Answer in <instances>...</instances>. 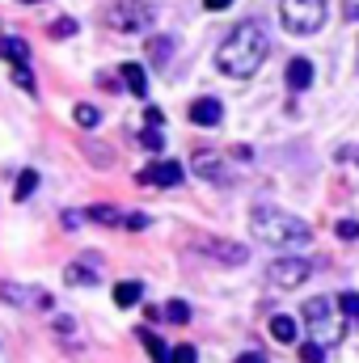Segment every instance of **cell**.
I'll list each match as a JSON object with an SVG mask.
<instances>
[{"label":"cell","mask_w":359,"mask_h":363,"mask_svg":"<svg viewBox=\"0 0 359 363\" xmlns=\"http://www.w3.org/2000/svg\"><path fill=\"white\" fill-rule=\"evenodd\" d=\"M267 55H270L267 26H263L258 17H250V21H237V26L224 34V43L216 47V68H220L224 77H233V81H250V77L263 68Z\"/></svg>","instance_id":"6da1fadb"},{"label":"cell","mask_w":359,"mask_h":363,"mask_svg":"<svg viewBox=\"0 0 359 363\" xmlns=\"http://www.w3.org/2000/svg\"><path fill=\"white\" fill-rule=\"evenodd\" d=\"M250 233H254V241H263L270 250H300V245L313 241V228H309L300 216H292V211H283V207H267V203L254 207Z\"/></svg>","instance_id":"7a4b0ae2"},{"label":"cell","mask_w":359,"mask_h":363,"mask_svg":"<svg viewBox=\"0 0 359 363\" xmlns=\"http://www.w3.org/2000/svg\"><path fill=\"white\" fill-rule=\"evenodd\" d=\"M304 334L309 342H317L321 351H334L343 342V308L326 296H313L304 304Z\"/></svg>","instance_id":"3957f363"},{"label":"cell","mask_w":359,"mask_h":363,"mask_svg":"<svg viewBox=\"0 0 359 363\" xmlns=\"http://www.w3.org/2000/svg\"><path fill=\"white\" fill-rule=\"evenodd\" d=\"M330 17V4L326 0H279V21L287 34H317Z\"/></svg>","instance_id":"277c9868"},{"label":"cell","mask_w":359,"mask_h":363,"mask_svg":"<svg viewBox=\"0 0 359 363\" xmlns=\"http://www.w3.org/2000/svg\"><path fill=\"white\" fill-rule=\"evenodd\" d=\"M157 21V9L144 4V0H118L106 9V26L118 30V34H140V30H153Z\"/></svg>","instance_id":"5b68a950"},{"label":"cell","mask_w":359,"mask_h":363,"mask_svg":"<svg viewBox=\"0 0 359 363\" xmlns=\"http://www.w3.org/2000/svg\"><path fill=\"white\" fill-rule=\"evenodd\" d=\"M270 283L275 287H283V291H292V287H300L309 274H313V267L304 262V258H279V262H270Z\"/></svg>","instance_id":"8992f818"},{"label":"cell","mask_w":359,"mask_h":363,"mask_svg":"<svg viewBox=\"0 0 359 363\" xmlns=\"http://www.w3.org/2000/svg\"><path fill=\"white\" fill-rule=\"evenodd\" d=\"M182 178H186V169H182L178 161H153V165H144L136 174L140 186H178Z\"/></svg>","instance_id":"52a82bcc"},{"label":"cell","mask_w":359,"mask_h":363,"mask_svg":"<svg viewBox=\"0 0 359 363\" xmlns=\"http://www.w3.org/2000/svg\"><path fill=\"white\" fill-rule=\"evenodd\" d=\"M190 169L199 174V178L216 182V186H224L228 174H224V161H220V152H211V148H199L194 157H190Z\"/></svg>","instance_id":"ba28073f"},{"label":"cell","mask_w":359,"mask_h":363,"mask_svg":"<svg viewBox=\"0 0 359 363\" xmlns=\"http://www.w3.org/2000/svg\"><path fill=\"white\" fill-rule=\"evenodd\" d=\"M190 123L194 127H220L224 123V106L216 97H199V101H190Z\"/></svg>","instance_id":"9c48e42d"},{"label":"cell","mask_w":359,"mask_h":363,"mask_svg":"<svg viewBox=\"0 0 359 363\" xmlns=\"http://www.w3.org/2000/svg\"><path fill=\"white\" fill-rule=\"evenodd\" d=\"M199 250H203V254H211V258H220L224 267H241V262L250 258V250H245V245H237V241H203Z\"/></svg>","instance_id":"30bf717a"},{"label":"cell","mask_w":359,"mask_h":363,"mask_svg":"<svg viewBox=\"0 0 359 363\" xmlns=\"http://www.w3.org/2000/svg\"><path fill=\"white\" fill-rule=\"evenodd\" d=\"M309 85H313V64H309L304 55H296V60L287 64V89L300 93V89H309Z\"/></svg>","instance_id":"8fae6325"},{"label":"cell","mask_w":359,"mask_h":363,"mask_svg":"<svg viewBox=\"0 0 359 363\" xmlns=\"http://www.w3.org/2000/svg\"><path fill=\"white\" fill-rule=\"evenodd\" d=\"M140 296H144V283H140V279H127V283H118V287H114V304H118V308L140 304Z\"/></svg>","instance_id":"7c38bea8"},{"label":"cell","mask_w":359,"mask_h":363,"mask_svg":"<svg viewBox=\"0 0 359 363\" xmlns=\"http://www.w3.org/2000/svg\"><path fill=\"white\" fill-rule=\"evenodd\" d=\"M0 55H4L9 64H21V60H30V47H26V38H13V34H0Z\"/></svg>","instance_id":"4fadbf2b"},{"label":"cell","mask_w":359,"mask_h":363,"mask_svg":"<svg viewBox=\"0 0 359 363\" xmlns=\"http://www.w3.org/2000/svg\"><path fill=\"white\" fill-rule=\"evenodd\" d=\"M118 72H123V85L136 93V97H144V93H148V77H144V68H140V64H123Z\"/></svg>","instance_id":"5bb4252c"},{"label":"cell","mask_w":359,"mask_h":363,"mask_svg":"<svg viewBox=\"0 0 359 363\" xmlns=\"http://www.w3.org/2000/svg\"><path fill=\"white\" fill-rule=\"evenodd\" d=\"M170 55H174V38L170 34H157V38H148V60L161 68V64H170Z\"/></svg>","instance_id":"9a60e30c"},{"label":"cell","mask_w":359,"mask_h":363,"mask_svg":"<svg viewBox=\"0 0 359 363\" xmlns=\"http://www.w3.org/2000/svg\"><path fill=\"white\" fill-rule=\"evenodd\" d=\"M270 338H275V342H296V321L283 317V313L270 317Z\"/></svg>","instance_id":"2e32d148"},{"label":"cell","mask_w":359,"mask_h":363,"mask_svg":"<svg viewBox=\"0 0 359 363\" xmlns=\"http://www.w3.org/2000/svg\"><path fill=\"white\" fill-rule=\"evenodd\" d=\"M136 338H140V342L148 347V355H153V363H165V355H170V347H165V342H161V338H157L153 330H136Z\"/></svg>","instance_id":"e0dca14e"},{"label":"cell","mask_w":359,"mask_h":363,"mask_svg":"<svg viewBox=\"0 0 359 363\" xmlns=\"http://www.w3.org/2000/svg\"><path fill=\"white\" fill-rule=\"evenodd\" d=\"M89 220L118 228V224H123V211H118V207H110V203H97V207H89Z\"/></svg>","instance_id":"ac0fdd59"},{"label":"cell","mask_w":359,"mask_h":363,"mask_svg":"<svg viewBox=\"0 0 359 363\" xmlns=\"http://www.w3.org/2000/svg\"><path fill=\"white\" fill-rule=\"evenodd\" d=\"M72 118H77V127H97V123H101V110L89 106V101H81V106L72 110Z\"/></svg>","instance_id":"d6986e66"},{"label":"cell","mask_w":359,"mask_h":363,"mask_svg":"<svg viewBox=\"0 0 359 363\" xmlns=\"http://www.w3.org/2000/svg\"><path fill=\"white\" fill-rule=\"evenodd\" d=\"M34 190H38V174H34V169H26V174L17 178V186H13V199L21 203V199H30Z\"/></svg>","instance_id":"ffe728a7"},{"label":"cell","mask_w":359,"mask_h":363,"mask_svg":"<svg viewBox=\"0 0 359 363\" xmlns=\"http://www.w3.org/2000/svg\"><path fill=\"white\" fill-rule=\"evenodd\" d=\"M140 144H144L148 152H161V148H165V135H161V127H153V123H148V127L140 131Z\"/></svg>","instance_id":"44dd1931"},{"label":"cell","mask_w":359,"mask_h":363,"mask_svg":"<svg viewBox=\"0 0 359 363\" xmlns=\"http://www.w3.org/2000/svg\"><path fill=\"white\" fill-rule=\"evenodd\" d=\"M161 317H170L174 325H186V321H190V304H186V300H170Z\"/></svg>","instance_id":"7402d4cb"},{"label":"cell","mask_w":359,"mask_h":363,"mask_svg":"<svg viewBox=\"0 0 359 363\" xmlns=\"http://www.w3.org/2000/svg\"><path fill=\"white\" fill-rule=\"evenodd\" d=\"M13 85H21L26 93H34V72H30V60L13 64Z\"/></svg>","instance_id":"603a6c76"},{"label":"cell","mask_w":359,"mask_h":363,"mask_svg":"<svg viewBox=\"0 0 359 363\" xmlns=\"http://www.w3.org/2000/svg\"><path fill=\"white\" fill-rule=\"evenodd\" d=\"M68 283H72V287H81V283H97V274H93L85 262H72V267H68Z\"/></svg>","instance_id":"cb8c5ba5"},{"label":"cell","mask_w":359,"mask_h":363,"mask_svg":"<svg viewBox=\"0 0 359 363\" xmlns=\"http://www.w3.org/2000/svg\"><path fill=\"white\" fill-rule=\"evenodd\" d=\"M165 359H170V363H199V351H194V347H186V342H182V347H174V351H170V355H165Z\"/></svg>","instance_id":"d4e9b609"},{"label":"cell","mask_w":359,"mask_h":363,"mask_svg":"<svg viewBox=\"0 0 359 363\" xmlns=\"http://www.w3.org/2000/svg\"><path fill=\"white\" fill-rule=\"evenodd\" d=\"M72 34H77V21H72V17L51 21V38H72Z\"/></svg>","instance_id":"484cf974"},{"label":"cell","mask_w":359,"mask_h":363,"mask_svg":"<svg viewBox=\"0 0 359 363\" xmlns=\"http://www.w3.org/2000/svg\"><path fill=\"white\" fill-rule=\"evenodd\" d=\"M338 308H343V317H359V296L355 291H343L338 296Z\"/></svg>","instance_id":"4316f807"},{"label":"cell","mask_w":359,"mask_h":363,"mask_svg":"<svg viewBox=\"0 0 359 363\" xmlns=\"http://www.w3.org/2000/svg\"><path fill=\"white\" fill-rule=\"evenodd\" d=\"M334 233H338L343 241H355V237H359V224H355V220H338V228H334Z\"/></svg>","instance_id":"83f0119b"},{"label":"cell","mask_w":359,"mask_h":363,"mask_svg":"<svg viewBox=\"0 0 359 363\" xmlns=\"http://www.w3.org/2000/svg\"><path fill=\"white\" fill-rule=\"evenodd\" d=\"M321 355H326V351H321L317 342H304V347H300V359L304 363H321Z\"/></svg>","instance_id":"f1b7e54d"},{"label":"cell","mask_w":359,"mask_h":363,"mask_svg":"<svg viewBox=\"0 0 359 363\" xmlns=\"http://www.w3.org/2000/svg\"><path fill=\"white\" fill-rule=\"evenodd\" d=\"M123 228H131V233H140V228H148V216H123Z\"/></svg>","instance_id":"f546056e"},{"label":"cell","mask_w":359,"mask_h":363,"mask_svg":"<svg viewBox=\"0 0 359 363\" xmlns=\"http://www.w3.org/2000/svg\"><path fill=\"white\" fill-rule=\"evenodd\" d=\"M144 118H148V123H153V127H161V123H165V114H161V110H157V106H148V110H144Z\"/></svg>","instance_id":"4dcf8cb0"},{"label":"cell","mask_w":359,"mask_h":363,"mask_svg":"<svg viewBox=\"0 0 359 363\" xmlns=\"http://www.w3.org/2000/svg\"><path fill=\"white\" fill-rule=\"evenodd\" d=\"M343 13H347L351 21H359V0H343Z\"/></svg>","instance_id":"1f68e13d"},{"label":"cell","mask_w":359,"mask_h":363,"mask_svg":"<svg viewBox=\"0 0 359 363\" xmlns=\"http://www.w3.org/2000/svg\"><path fill=\"white\" fill-rule=\"evenodd\" d=\"M203 4H207V9H211V13H224V9H228V4H233V0H203Z\"/></svg>","instance_id":"d6a6232c"},{"label":"cell","mask_w":359,"mask_h":363,"mask_svg":"<svg viewBox=\"0 0 359 363\" xmlns=\"http://www.w3.org/2000/svg\"><path fill=\"white\" fill-rule=\"evenodd\" d=\"M237 363H267V355H263V351H250V355H241Z\"/></svg>","instance_id":"836d02e7"},{"label":"cell","mask_w":359,"mask_h":363,"mask_svg":"<svg viewBox=\"0 0 359 363\" xmlns=\"http://www.w3.org/2000/svg\"><path fill=\"white\" fill-rule=\"evenodd\" d=\"M17 4H43V0H17Z\"/></svg>","instance_id":"e575fe53"}]
</instances>
